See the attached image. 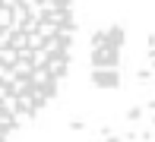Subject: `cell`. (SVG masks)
Returning <instances> with one entry per match:
<instances>
[{
  "mask_svg": "<svg viewBox=\"0 0 155 142\" xmlns=\"http://www.w3.org/2000/svg\"><path fill=\"white\" fill-rule=\"evenodd\" d=\"M76 47V0H0V142L57 98Z\"/></svg>",
  "mask_w": 155,
  "mask_h": 142,
  "instance_id": "cell-1",
  "label": "cell"
},
{
  "mask_svg": "<svg viewBox=\"0 0 155 142\" xmlns=\"http://www.w3.org/2000/svg\"><path fill=\"white\" fill-rule=\"evenodd\" d=\"M146 66H143V89H146V117H149V123H146V130H149V139L155 142V38L149 41V47H146Z\"/></svg>",
  "mask_w": 155,
  "mask_h": 142,
  "instance_id": "cell-2",
  "label": "cell"
}]
</instances>
